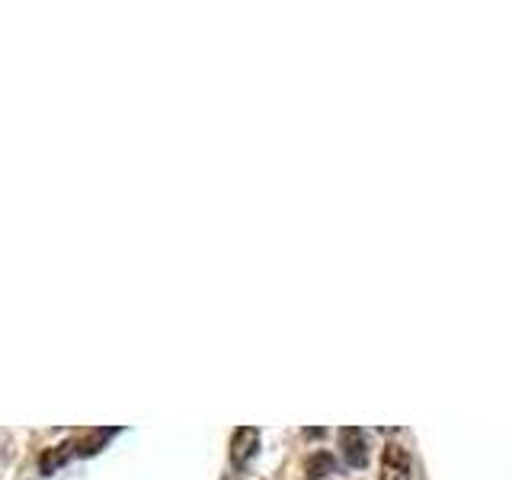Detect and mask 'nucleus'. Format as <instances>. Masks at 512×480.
Returning a JSON list of instances; mask_svg holds the SVG:
<instances>
[{
  "instance_id": "obj_2",
  "label": "nucleus",
  "mask_w": 512,
  "mask_h": 480,
  "mask_svg": "<svg viewBox=\"0 0 512 480\" xmlns=\"http://www.w3.org/2000/svg\"><path fill=\"white\" fill-rule=\"evenodd\" d=\"M340 448H343V458L349 468H365L368 461V445H365V436L356 429V426H346L340 429Z\"/></svg>"
},
{
  "instance_id": "obj_1",
  "label": "nucleus",
  "mask_w": 512,
  "mask_h": 480,
  "mask_svg": "<svg viewBox=\"0 0 512 480\" xmlns=\"http://www.w3.org/2000/svg\"><path fill=\"white\" fill-rule=\"evenodd\" d=\"M413 474V464L404 445H384V455H381V477L378 480H410Z\"/></svg>"
},
{
  "instance_id": "obj_3",
  "label": "nucleus",
  "mask_w": 512,
  "mask_h": 480,
  "mask_svg": "<svg viewBox=\"0 0 512 480\" xmlns=\"http://www.w3.org/2000/svg\"><path fill=\"white\" fill-rule=\"evenodd\" d=\"M256 448H260V432H256L253 426H240L231 439V461L247 464L256 455Z\"/></svg>"
},
{
  "instance_id": "obj_4",
  "label": "nucleus",
  "mask_w": 512,
  "mask_h": 480,
  "mask_svg": "<svg viewBox=\"0 0 512 480\" xmlns=\"http://www.w3.org/2000/svg\"><path fill=\"white\" fill-rule=\"evenodd\" d=\"M327 468H330V458H327V455H317V458L308 464L311 477H320V471H327Z\"/></svg>"
}]
</instances>
